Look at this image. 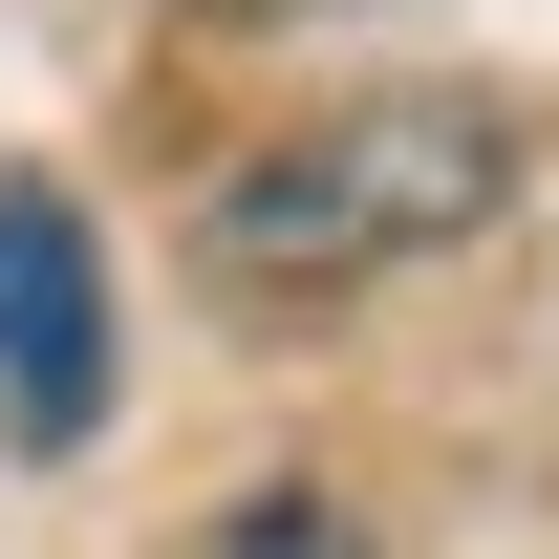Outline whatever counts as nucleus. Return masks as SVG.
I'll return each instance as SVG.
<instances>
[{"label": "nucleus", "instance_id": "nucleus-1", "mask_svg": "<svg viewBox=\"0 0 559 559\" xmlns=\"http://www.w3.org/2000/svg\"><path fill=\"white\" fill-rule=\"evenodd\" d=\"M516 173H538L516 86H366V108H301V130H259L237 173H215L194 259L237 280V301H366V280L495 237Z\"/></svg>", "mask_w": 559, "mask_h": 559}, {"label": "nucleus", "instance_id": "nucleus-2", "mask_svg": "<svg viewBox=\"0 0 559 559\" xmlns=\"http://www.w3.org/2000/svg\"><path fill=\"white\" fill-rule=\"evenodd\" d=\"M0 430L22 452L108 430V237L66 173H0Z\"/></svg>", "mask_w": 559, "mask_h": 559}, {"label": "nucleus", "instance_id": "nucleus-3", "mask_svg": "<svg viewBox=\"0 0 559 559\" xmlns=\"http://www.w3.org/2000/svg\"><path fill=\"white\" fill-rule=\"evenodd\" d=\"M215 559H366V516L323 474H280V495H237V516H215Z\"/></svg>", "mask_w": 559, "mask_h": 559}, {"label": "nucleus", "instance_id": "nucleus-4", "mask_svg": "<svg viewBox=\"0 0 559 559\" xmlns=\"http://www.w3.org/2000/svg\"><path fill=\"white\" fill-rule=\"evenodd\" d=\"M173 22H366V0H173Z\"/></svg>", "mask_w": 559, "mask_h": 559}]
</instances>
